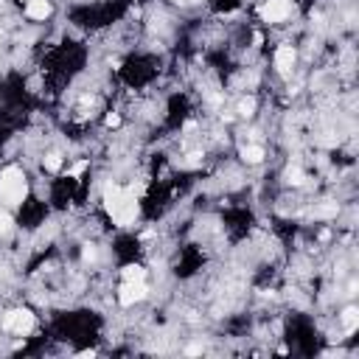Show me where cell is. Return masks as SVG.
Listing matches in <instances>:
<instances>
[{"label": "cell", "mask_w": 359, "mask_h": 359, "mask_svg": "<svg viewBox=\"0 0 359 359\" xmlns=\"http://www.w3.org/2000/svg\"><path fill=\"white\" fill-rule=\"evenodd\" d=\"M104 211L110 213V219L115 222V225L127 227L138 219L140 205H138L132 191L118 188V185H107V188H104Z\"/></svg>", "instance_id": "6da1fadb"}, {"label": "cell", "mask_w": 359, "mask_h": 359, "mask_svg": "<svg viewBox=\"0 0 359 359\" xmlns=\"http://www.w3.org/2000/svg\"><path fill=\"white\" fill-rule=\"evenodd\" d=\"M25 194H28V185H25V174L17 166H9V169L0 171V196L9 205H23Z\"/></svg>", "instance_id": "7a4b0ae2"}, {"label": "cell", "mask_w": 359, "mask_h": 359, "mask_svg": "<svg viewBox=\"0 0 359 359\" xmlns=\"http://www.w3.org/2000/svg\"><path fill=\"white\" fill-rule=\"evenodd\" d=\"M34 314H31L28 309H14V311H9L6 317H3V329L6 331H12V334H17V337H25V334H31L34 331Z\"/></svg>", "instance_id": "3957f363"}, {"label": "cell", "mask_w": 359, "mask_h": 359, "mask_svg": "<svg viewBox=\"0 0 359 359\" xmlns=\"http://www.w3.org/2000/svg\"><path fill=\"white\" fill-rule=\"evenodd\" d=\"M146 281H124L121 289H118V303L121 306H135L146 298Z\"/></svg>", "instance_id": "277c9868"}, {"label": "cell", "mask_w": 359, "mask_h": 359, "mask_svg": "<svg viewBox=\"0 0 359 359\" xmlns=\"http://www.w3.org/2000/svg\"><path fill=\"white\" fill-rule=\"evenodd\" d=\"M292 14V0H267L261 6V17L267 23H281Z\"/></svg>", "instance_id": "5b68a950"}, {"label": "cell", "mask_w": 359, "mask_h": 359, "mask_svg": "<svg viewBox=\"0 0 359 359\" xmlns=\"http://www.w3.org/2000/svg\"><path fill=\"white\" fill-rule=\"evenodd\" d=\"M295 59H298V54H295L292 45H281L275 51V67H278L281 73H289V67L295 65Z\"/></svg>", "instance_id": "8992f818"}, {"label": "cell", "mask_w": 359, "mask_h": 359, "mask_svg": "<svg viewBox=\"0 0 359 359\" xmlns=\"http://www.w3.org/2000/svg\"><path fill=\"white\" fill-rule=\"evenodd\" d=\"M51 12H54V6H51L48 0H31L28 6H25V14L31 20H45V17H51Z\"/></svg>", "instance_id": "52a82bcc"}, {"label": "cell", "mask_w": 359, "mask_h": 359, "mask_svg": "<svg viewBox=\"0 0 359 359\" xmlns=\"http://www.w3.org/2000/svg\"><path fill=\"white\" fill-rule=\"evenodd\" d=\"M356 326H359V311L351 306V309L342 311V329H345L348 334H353V331H356Z\"/></svg>", "instance_id": "ba28073f"}, {"label": "cell", "mask_w": 359, "mask_h": 359, "mask_svg": "<svg viewBox=\"0 0 359 359\" xmlns=\"http://www.w3.org/2000/svg\"><path fill=\"white\" fill-rule=\"evenodd\" d=\"M242 160H244V163H250V166L261 163V160H264V149L261 146H244L242 149Z\"/></svg>", "instance_id": "9c48e42d"}, {"label": "cell", "mask_w": 359, "mask_h": 359, "mask_svg": "<svg viewBox=\"0 0 359 359\" xmlns=\"http://www.w3.org/2000/svg\"><path fill=\"white\" fill-rule=\"evenodd\" d=\"M124 281H146V269L143 267H127L124 269Z\"/></svg>", "instance_id": "30bf717a"}, {"label": "cell", "mask_w": 359, "mask_h": 359, "mask_svg": "<svg viewBox=\"0 0 359 359\" xmlns=\"http://www.w3.org/2000/svg\"><path fill=\"white\" fill-rule=\"evenodd\" d=\"M62 169V154L59 152H51L45 157V171H59Z\"/></svg>", "instance_id": "8fae6325"}, {"label": "cell", "mask_w": 359, "mask_h": 359, "mask_svg": "<svg viewBox=\"0 0 359 359\" xmlns=\"http://www.w3.org/2000/svg\"><path fill=\"white\" fill-rule=\"evenodd\" d=\"M12 227H14V219L9 216L6 211H0V236H9V233H12Z\"/></svg>", "instance_id": "7c38bea8"}, {"label": "cell", "mask_w": 359, "mask_h": 359, "mask_svg": "<svg viewBox=\"0 0 359 359\" xmlns=\"http://www.w3.org/2000/svg\"><path fill=\"white\" fill-rule=\"evenodd\" d=\"M253 112H256V98H244L238 104V115H253Z\"/></svg>", "instance_id": "4fadbf2b"}, {"label": "cell", "mask_w": 359, "mask_h": 359, "mask_svg": "<svg viewBox=\"0 0 359 359\" xmlns=\"http://www.w3.org/2000/svg\"><path fill=\"white\" fill-rule=\"evenodd\" d=\"M286 180H289L292 185H300V183H303V171H300L298 166H295V169H289V171H286Z\"/></svg>", "instance_id": "5bb4252c"}, {"label": "cell", "mask_w": 359, "mask_h": 359, "mask_svg": "<svg viewBox=\"0 0 359 359\" xmlns=\"http://www.w3.org/2000/svg\"><path fill=\"white\" fill-rule=\"evenodd\" d=\"M104 124H107V127H121V115H118V112H110V115L104 118Z\"/></svg>", "instance_id": "9a60e30c"}, {"label": "cell", "mask_w": 359, "mask_h": 359, "mask_svg": "<svg viewBox=\"0 0 359 359\" xmlns=\"http://www.w3.org/2000/svg\"><path fill=\"white\" fill-rule=\"evenodd\" d=\"M85 261H96V247H93V244L85 247Z\"/></svg>", "instance_id": "2e32d148"}, {"label": "cell", "mask_w": 359, "mask_h": 359, "mask_svg": "<svg viewBox=\"0 0 359 359\" xmlns=\"http://www.w3.org/2000/svg\"><path fill=\"white\" fill-rule=\"evenodd\" d=\"M85 169H87V163H85V160H82V163H76L73 169H70V177H79V174H82V171H85Z\"/></svg>", "instance_id": "e0dca14e"}, {"label": "cell", "mask_w": 359, "mask_h": 359, "mask_svg": "<svg viewBox=\"0 0 359 359\" xmlns=\"http://www.w3.org/2000/svg\"><path fill=\"white\" fill-rule=\"evenodd\" d=\"M25 3H31V0H25Z\"/></svg>", "instance_id": "ac0fdd59"}]
</instances>
